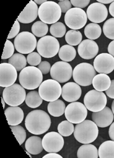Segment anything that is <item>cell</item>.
Returning <instances> with one entry per match:
<instances>
[{
    "mask_svg": "<svg viewBox=\"0 0 114 158\" xmlns=\"http://www.w3.org/2000/svg\"><path fill=\"white\" fill-rule=\"evenodd\" d=\"M25 126L31 134L41 135L49 130L51 118L48 114L41 110L31 111L25 118Z\"/></svg>",
    "mask_w": 114,
    "mask_h": 158,
    "instance_id": "cell-1",
    "label": "cell"
},
{
    "mask_svg": "<svg viewBox=\"0 0 114 158\" xmlns=\"http://www.w3.org/2000/svg\"><path fill=\"white\" fill-rule=\"evenodd\" d=\"M98 127L93 121L85 120L75 127L74 137L79 142L83 144L92 143L98 136Z\"/></svg>",
    "mask_w": 114,
    "mask_h": 158,
    "instance_id": "cell-2",
    "label": "cell"
},
{
    "mask_svg": "<svg viewBox=\"0 0 114 158\" xmlns=\"http://www.w3.org/2000/svg\"><path fill=\"white\" fill-rule=\"evenodd\" d=\"M43 75L37 67H26L20 72L19 82L24 89L34 90L39 87L43 82Z\"/></svg>",
    "mask_w": 114,
    "mask_h": 158,
    "instance_id": "cell-3",
    "label": "cell"
},
{
    "mask_svg": "<svg viewBox=\"0 0 114 158\" xmlns=\"http://www.w3.org/2000/svg\"><path fill=\"white\" fill-rule=\"evenodd\" d=\"M96 72L93 66L88 63H81L78 64L73 70L74 81L81 86L86 87L92 84Z\"/></svg>",
    "mask_w": 114,
    "mask_h": 158,
    "instance_id": "cell-4",
    "label": "cell"
},
{
    "mask_svg": "<svg viewBox=\"0 0 114 158\" xmlns=\"http://www.w3.org/2000/svg\"><path fill=\"white\" fill-rule=\"evenodd\" d=\"M61 13L58 3L47 1L40 5L38 10V16L43 22L46 24H53L60 20Z\"/></svg>",
    "mask_w": 114,
    "mask_h": 158,
    "instance_id": "cell-5",
    "label": "cell"
},
{
    "mask_svg": "<svg viewBox=\"0 0 114 158\" xmlns=\"http://www.w3.org/2000/svg\"><path fill=\"white\" fill-rule=\"evenodd\" d=\"M36 48L38 53L46 58L55 56L60 49L58 41L52 35H46L41 37L37 42Z\"/></svg>",
    "mask_w": 114,
    "mask_h": 158,
    "instance_id": "cell-6",
    "label": "cell"
},
{
    "mask_svg": "<svg viewBox=\"0 0 114 158\" xmlns=\"http://www.w3.org/2000/svg\"><path fill=\"white\" fill-rule=\"evenodd\" d=\"M26 95L25 89L18 84L5 87L3 92V98L10 106H20L25 101Z\"/></svg>",
    "mask_w": 114,
    "mask_h": 158,
    "instance_id": "cell-7",
    "label": "cell"
},
{
    "mask_svg": "<svg viewBox=\"0 0 114 158\" xmlns=\"http://www.w3.org/2000/svg\"><path fill=\"white\" fill-rule=\"evenodd\" d=\"M62 87L60 83L53 79L43 81L39 87V94L41 98L47 102L55 101L61 96Z\"/></svg>",
    "mask_w": 114,
    "mask_h": 158,
    "instance_id": "cell-8",
    "label": "cell"
},
{
    "mask_svg": "<svg viewBox=\"0 0 114 158\" xmlns=\"http://www.w3.org/2000/svg\"><path fill=\"white\" fill-rule=\"evenodd\" d=\"M107 98L103 92L91 90L86 94L84 104L86 108L92 112H98L106 107Z\"/></svg>",
    "mask_w": 114,
    "mask_h": 158,
    "instance_id": "cell-9",
    "label": "cell"
},
{
    "mask_svg": "<svg viewBox=\"0 0 114 158\" xmlns=\"http://www.w3.org/2000/svg\"><path fill=\"white\" fill-rule=\"evenodd\" d=\"M36 36L29 32L24 31L19 33L15 38L14 46L15 49L21 54H30L37 47Z\"/></svg>",
    "mask_w": 114,
    "mask_h": 158,
    "instance_id": "cell-10",
    "label": "cell"
},
{
    "mask_svg": "<svg viewBox=\"0 0 114 158\" xmlns=\"http://www.w3.org/2000/svg\"><path fill=\"white\" fill-rule=\"evenodd\" d=\"M65 23L72 30H79L83 28L87 23L86 13L81 8H72L65 15Z\"/></svg>",
    "mask_w": 114,
    "mask_h": 158,
    "instance_id": "cell-11",
    "label": "cell"
},
{
    "mask_svg": "<svg viewBox=\"0 0 114 158\" xmlns=\"http://www.w3.org/2000/svg\"><path fill=\"white\" fill-rule=\"evenodd\" d=\"M87 115V109L85 105L80 102L70 103L65 108V116L66 119L73 124H78L86 120Z\"/></svg>",
    "mask_w": 114,
    "mask_h": 158,
    "instance_id": "cell-12",
    "label": "cell"
},
{
    "mask_svg": "<svg viewBox=\"0 0 114 158\" xmlns=\"http://www.w3.org/2000/svg\"><path fill=\"white\" fill-rule=\"evenodd\" d=\"M73 70L68 62L57 61L53 64L50 70V75L52 79L59 83L68 82L71 78Z\"/></svg>",
    "mask_w": 114,
    "mask_h": 158,
    "instance_id": "cell-13",
    "label": "cell"
},
{
    "mask_svg": "<svg viewBox=\"0 0 114 158\" xmlns=\"http://www.w3.org/2000/svg\"><path fill=\"white\" fill-rule=\"evenodd\" d=\"M43 149L48 152H58L64 146L63 136L56 131L46 134L42 139Z\"/></svg>",
    "mask_w": 114,
    "mask_h": 158,
    "instance_id": "cell-14",
    "label": "cell"
},
{
    "mask_svg": "<svg viewBox=\"0 0 114 158\" xmlns=\"http://www.w3.org/2000/svg\"><path fill=\"white\" fill-rule=\"evenodd\" d=\"M17 78V70L8 63L0 64V86L8 87L14 85Z\"/></svg>",
    "mask_w": 114,
    "mask_h": 158,
    "instance_id": "cell-15",
    "label": "cell"
},
{
    "mask_svg": "<svg viewBox=\"0 0 114 158\" xmlns=\"http://www.w3.org/2000/svg\"><path fill=\"white\" fill-rule=\"evenodd\" d=\"M93 67L99 73L109 74L114 70V57L109 53H101L95 58Z\"/></svg>",
    "mask_w": 114,
    "mask_h": 158,
    "instance_id": "cell-16",
    "label": "cell"
},
{
    "mask_svg": "<svg viewBox=\"0 0 114 158\" xmlns=\"http://www.w3.org/2000/svg\"><path fill=\"white\" fill-rule=\"evenodd\" d=\"M87 19L95 23L104 22L108 17V10L105 5L96 2L88 6L86 10Z\"/></svg>",
    "mask_w": 114,
    "mask_h": 158,
    "instance_id": "cell-17",
    "label": "cell"
},
{
    "mask_svg": "<svg viewBox=\"0 0 114 158\" xmlns=\"http://www.w3.org/2000/svg\"><path fill=\"white\" fill-rule=\"evenodd\" d=\"M78 51L82 58L91 60L98 55L99 47L95 41L90 39H85L79 44Z\"/></svg>",
    "mask_w": 114,
    "mask_h": 158,
    "instance_id": "cell-18",
    "label": "cell"
},
{
    "mask_svg": "<svg viewBox=\"0 0 114 158\" xmlns=\"http://www.w3.org/2000/svg\"><path fill=\"white\" fill-rule=\"evenodd\" d=\"M82 90L79 84L75 82H68L62 87L61 97L65 101L73 102L81 98Z\"/></svg>",
    "mask_w": 114,
    "mask_h": 158,
    "instance_id": "cell-19",
    "label": "cell"
},
{
    "mask_svg": "<svg viewBox=\"0 0 114 158\" xmlns=\"http://www.w3.org/2000/svg\"><path fill=\"white\" fill-rule=\"evenodd\" d=\"M114 114L112 110L105 107L102 110L98 112H93L92 120L98 127L105 128L109 127L113 121Z\"/></svg>",
    "mask_w": 114,
    "mask_h": 158,
    "instance_id": "cell-20",
    "label": "cell"
},
{
    "mask_svg": "<svg viewBox=\"0 0 114 158\" xmlns=\"http://www.w3.org/2000/svg\"><path fill=\"white\" fill-rule=\"evenodd\" d=\"M37 5L34 1H31L17 18V20L22 23H30L34 21L38 16Z\"/></svg>",
    "mask_w": 114,
    "mask_h": 158,
    "instance_id": "cell-21",
    "label": "cell"
},
{
    "mask_svg": "<svg viewBox=\"0 0 114 158\" xmlns=\"http://www.w3.org/2000/svg\"><path fill=\"white\" fill-rule=\"evenodd\" d=\"M8 123L10 126H16L20 124L24 118L23 110L19 106H10L5 111Z\"/></svg>",
    "mask_w": 114,
    "mask_h": 158,
    "instance_id": "cell-22",
    "label": "cell"
},
{
    "mask_svg": "<svg viewBox=\"0 0 114 158\" xmlns=\"http://www.w3.org/2000/svg\"><path fill=\"white\" fill-rule=\"evenodd\" d=\"M25 148L32 155L40 154L43 150L41 138L37 136L30 137L25 142Z\"/></svg>",
    "mask_w": 114,
    "mask_h": 158,
    "instance_id": "cell-23",
    "label": "cell"
},
{
    "mask_svg": "<svg viewBox=\"0 0 114 158\" xmlns=\"http://www.w3.org/2000/svg\"><path fill=\"white\" fill-rule=\"evenodd\" d=\"M92 84L95 89L98 91H106L111 84L110 78L107 74L99 73L94 77Z\"/></svg>",
    "mask_w": 114,
    "mask_h": 158,
    "instance_id": "cell-24",
    "label": "cell"
},
{
    "mask_svg": "<svg viewBox=\"0 0 114 158\" xmlns=\"http://www.w3.org/2000/svg\"><path fill=\"white\" fill-rule=\"evenodd\" d=\"M77 156L79 158H98V150L93 144H83L78 150Z\"/></svg>",
    "mask_w": 114,
    "mask_h": 158,
    "instance_id": "cell-25",
    "label": "cell"
},
{
    "mask_svg": "<svg viewBox=\"0 0 114 158\" xmlns=\"http://www.w3.org/2000/svg\"><path fill=\"white\" fill-rule=\"evenodd\" d=\"M66 106L65 102L60 99L49 102L48 105V113L54 117H59L65 113Z\"/></svg>",
    "mask_w": 114,
    "mask_h": 158,
    "instance_id": "cell-26",
    "label": "cell"
},
{
    "mask_svg": "<svg viewBox=\"0 0 114 158\" xmlns=\"http://www.w3.org/2000/svg\"><path fill=\"white\" fill-rule=\"evenodd\" d=\"M100 158H114V141L107 140L100 145L98 149Z\"/></svg>",
    "mask_w": 114,
    "mask_h": 158,
    "instance_id": "cell-27",
    "label": "cell"
},
{
    "mask_svg": "<svg viewBox=\"0 0 114 158\" xmlns=\"http://www.w3.org/2000/svg\"><path fill=\"white\" fill-rule=\"evenodd\" d=\"M59 58L65 62H70L76 56V51L74 46L69 44L62 46L58 52Z\"/></svg>",
    "mask_w": 114,
    "mask_h": 158,
    "instance_id": "cell-28",
    "label": "cell"
},
{
    "mask_svg": "<svg viewBox=\"0 0 114 158\" xmlns=\"http://www.w3.org/2000/svg\"><path fill=\"white\" fill-rule=\"evenodd\" d=\"M43 99L40 96L39 92L32 90L28 93L25 98V102L27 106L31 108H36L40 106L43 102Z\"/></svg>",
    "mask_w": 114,
    "mask_h": 158,
    "instance_id": "cell-29",
    "label": "cell"
},
{
    "mask_svg": "<svg viewBox=\"0 0 114 158\" xmlns=\"http://www.w3.org/2000/svg\"><path fill=\"white\" fill-rule=\"evenodd\" d=\"M84 34L88 39L94 41L100 37L101 28L98 23H90L85 27Z\"/></svg>",
    "mask_w": 114,
    "mask_h": 158,
    "instance_id": "cell-30",
    "label": "cell"
},
{
    "mask_svg": "<svg viewBox=\"0 0 114 158\" xmlns=\"http://www.w3.org/2000/svg\"><path fill=\"white\" fill-rule=\"evenodd\" d=\"M27 63V58L21 53H15L8 60V63L14 66L18 72L26 67Z\"/></svg>",
    "mask_w": 114,
    "mask_h": 158,
    "instance_id": "cell-31",
    "label": "cell"
},
{
    "mask_svg": "<svg viewBox=\"0 0 114 158\" xmlns=\"http://www.w3.org/2000/svg\"><path fill=\"white\" fill-rule=\"evenodd\" d=\"M82 39L81 32L77 30H70L65 34L66 42L72 46L79 45L82 42Z\"/></svg>",
    "mask_w": 114,
    "mask_h": 158,
    "instance_id": "cell-32",
    "label": "cell"
},
{
    "mask_svg": "<svg viewBox=\"0 0 114 158\" xmlns=\"http://www.w3.org/2000/svg\"><path fill=\"white\" fill-rule=\"evenodd\" d=\"M31 31L36 37H43L46 36L48 32V26L42 21H37L32 25Z\"/></svg>",
    "mask_w": 114,
    "mask_h": 158,
    "instance_id": "cell-33",
    "label": "cell"
},
{
    "mask_svg": "<svg viewBox=\"0 0 114 158\" xmlns=\"http://www.w3.org/2000/svg\"><path fill=\"white\" fill-rule=\"evenodd\" d=\"M75 127L72 123L69 121L64 120L58 125V133L63 137H69L71 135L74 131Z\"/></svg>",
    "mask_w": 114,
    "mask_h": 158,
    "instance_id": "cell-34",
    "label": "cell"
},
{
    "mask_svg": "<svg viewBox=\"0 0 114 158\" xmlns=\"http://www.w3.org/2000/svg\"><path fill=\"white\" fill-rule=\"evenodd\" d=\"M49 32L54 37H62L66 34V27L62 22H58L51 25Z\"/></svg>",
    "mask_w": 114,
    "mask_h": 158,
    "instance_id": "cell-35",
    "label": "cell"
},
{
    "mask_svg": "<svg viewBox=\"0 0 114 158\" xmlns=\"http://www.w3.org/2000/svg\"><path fill=\"white\" fill-rule=\"evenodd\" d=\"M10 128L19 144L22 145L26 139V131H25V129L19 125L16 126H10Z\"/></svg>",
    "mask_w": 114,
    "mask_h": 158,
    "instance_id": "cell-36",
    "label": "cell"
},
{
    "mask_svg": "<svg viewBox=\"0 0 114 158\" xmlns=\"http://www.w3.org/2000/svg\"><path fill=\"white\" fill-rule=\"evenodd\" d=\"M103 32L107 38L114 40V18L109 19L104 23Z\"/></svg>",
    "mask_w": 114,
    "mask_h": 158,
    "instance_id": "cell-37",
    "label": "cell"
},
{
    "mask_svg": "<svg viewBox=\"0 0 114 158\" xmlns=\"http://www.w3.org/2000/svg\"><path fill=\"white\" fill-rule=\"evenodd\" d=\"M15 51V46L13 43L7 39V41L5 43V48L3 50V55L2 56V60H6L8 58H10L14 54Z\"/></svg>",
    "mask_w": 114,
    "mask_h": 158,
    "instance_id": "cell-38",
    "label": "cell"
},
{
    "mask_svg": "<svg viewBox=\"0 0 114 158\" xmlns=\"http://www.w3.org/2000/svg\"><path fill=\"white\" fill-rule=\"evenodd\" d=\"M28 64L33 67L39 65L41 62V56L37 52H32L27 56Z\"/></svg>",
    "mask_w": 114,
    "mask_h": 158,
    "instance_id": "cell-39",
    "label": "cell"
},
{
    "mask_svg": "<svg viewBox=\"0 0 114 158\" xmlns=\"http://www.w3.org/2000/svg\"><path fill=\"white\" fill-rule=\"evenodd\" d=\"M20 23L17 20H15L14 25H13V27L11 28V30L10 31V32L9 34V35H8V38L7 39H13L14 37H16L19 34L20 32Z\"/></svg>",
    "mask_w": 114,
    "mask_h": 158,
    "instance_id": "cell-40",
    "label": "cell"
},
{
    "mask_svg": "<svg viewBox=\"0 0 114 158\" xmlns=\"http://www.w3.org/2000/svg\"><path fill=\"white\" fill-rule=\"evenodd\" d=\"M70 2L75 8L82 9L89 5L90 0H71Z\"/></svg>",
    "mask_w": 114,
    "mask_h": 158,
    "instance_id": "cell-41",
    "label": "cell"
},
{
    "mask_svg": "<svg viewBox=\"0 0 114 158\" xmlns=\"http://www.w3.org/2000/svg\"><path fill=\"white\" fill-rule=\"evenodd\" d=\"M38 69L40 70L43 75L48 74L50 72L51 69H52V66L50 63L47 61H43L40 63V64L38 65Z\"/></svg>",
    "mask_w": 114,
    "mask_h": 158,
    "instance_id": "cell-42",
    "label": "cell"
},
{
    "mask_svg": "<svg viewBox=\"0 0 114 158\" xmlns=\"http://www.w3.org/2000/svg\"><path fill=\"white\" fill-rule=\"evenodd\" d=\"M58 5L60 6L62 13H67L69 10L72 8V3L69 0H63L58 2Z\"/></svg>",
    "mask_w": 114,
    "mask_h": 158,
    "instance_id": "cell-43",
    "label": "cell"
},
{
    "mask_svg": "<svg viewBox=\"0 0 114 158\" xmlns=\"http://www.w3.org/2000/svg\"><path fill=\"white\" fill-rule=\"evenodd\" d=\"M106 94L111 99H114V79L111 81V84L110 87L105 91Z\"/></svg>",
    "mask_w": 114,
    "mask_h": 158,
    "instance_id": "cell-44",
    "label": "cell"
},
{
    "mask_svg": "<svg viewBox=\"0 0 114 158\" xmlns=\"http://www.w3.org/2000/svg\"><path fill=\"white\" fill-rule=\"evenodd\" d=\"M62 158V156H60V154H57V152H49L48 154H46L45 156H43V158Z\"/></svg>",
    "mask_w": 114,
    "mask_h": 158,
    "instance_id": "cell-45",
    "label": "cell"
},
{
    "mask_svg": "<svg viewBox=\"0 0 114 158\" xmlns=\"http://www.w3.org/2000/svg\"><path fill=\"white\" fill-rule=\"evenodd\" d=\"M108 134L109 137L111 139V140L114 141V122H113L109 128L108 130Z\"/></svg>",
    "mask_w": 114,
    "mask_h": 158,
    "instance_id": "cell-46",
    "label": "cell"
},
{
    "mask_svg": "<svg viewBox=\"0 0 114 158\" xmlns=\"http://www.w3.org/2000/svg\"><path fill=\"white\" fill-rule=\"evenodd\" d=\"M108 52L110 55L114 57V40L109 44L108 46Z\"/></svg>",
    "mask_w": 114,
    "mask_h": 158,
    "instance_id": "cell-47",
    "label": "cell"
},
{
    "mask_svg": "<svg viewBox=\"0 0 114 158\" xmlns=\"http://www.w3.org/2000/svg\"><path fill=\"white\" fill-rule=\"evenodd\" d=\"M109 13L114 18V1L110 5Z\"/></svg>",
    "mask_w": 114,
    "mask_h": 158,
    "instance_id": "cell-48",
    "label": "cell"
},
{
    "mask_svg": "<svg viewBox=\"0 0 114 158\" xmlns=\"http://www.w3.org/2000/svg\"><path fill=\"white\" fill-rule=\"evenodd\" d=\"M98 3H101L103 5H105V4H111L113 1H112V0H107V1H102V0H97Z\"/></svg>",
    "mask_w": 114,
    "mask_h": 158,
    "instance_id": "cell-49",
    "label": "cell"
},
{
    "mask_svg": "<svg viewBox=\"0 0 114 158\" xmlns=\"http://www.w3.org/2000/svg\"><path fill=\"white\" fill-rule=\"evenodd\" d=\"M47 1L46 0H35L34 2L37 4V5H43L44 3L46 2Z\"/></svg>",
    "mask_w": 114,
    "mask_h": 158,
    "instance_id": "cell-50",
    "label": "cell"
},
{
    "mask_svg": "<svg viewBox=\"0 0 114 158\" xmlns=\"http://www.w3.org/2000/svg\"><path fill=\"white\" fill-rule=\"evenodd\" d=\"M2 104H3V107L4 108L5 107V103H6V102L5 101V100H4V99L3 98H2Z\"/></svg>",
    "mask_w": 114,
    "mask_h": 158,
    "instance_id": "cell-51",
    "label": "cell"
},
{
    "mask_svg": "<svg viewBox=\"0 0 114 158\" xmlns=\"http://www.w3.org/2000/svg\"><path fill=\"white\" fill-rule=\"evenodd\" d=\"M112 110L113 113V114H114V100L113 101L112 104Z\"/></svg>",
    "mask_w": 114,
    "mask_h": 158,
    "instance_id": "cell-52",
    "label": "cell"
}]
</instances>
